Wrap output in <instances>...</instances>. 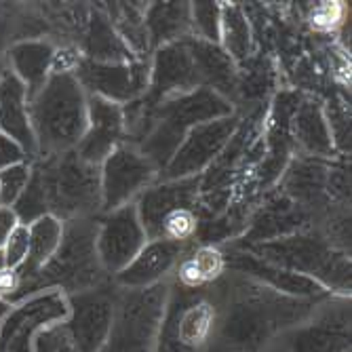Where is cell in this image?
Listing matches in <instances>:
<instances>
[{"instance_id": "obj_19", "label": "cell", "mask_w": 352, "mask_h": 352, "mask_svg": "<svg viewBox=\"0 0 352 352\" xmlns=\"http://www.w3.org/2000/svg\"><path fill=\"white\" fill-rule=\"evenodd\" d=\"M120 144H124L122 106L89 95V124L76 146V154L87 163L100 167Z\"/></svg>"}, {"instance_id": "obj_35", "label": "cell", "mask_w": 352, "mask_h": 352, "mask_svg": "<svg viewBox=\"0 0 352 352\" xmlns=\"http://www.w3.org/2000/svg\"><path fill=\"white\" fill-rule=\"evenodd\" d=\"M23 156H25L23 148L17 142H13L9 135H5L3 131H0V171L23 163Z\"/></svg>"}, {"instance_id": "obj_36", "label": "cell", "mask_w": 352, "mask_h": 352, "mask_svg": "<svg viewBox=\"0 0 352 352\" xmlns=\"http://www.w3.org/2000/svg\"><path fill=\"white\" fill-rule=\"evenodd\" d=\"M5 270V255H3V251H0V272Z\"/></svg>"}, {"instance_id": "obj_30", "label": "cell", "mask_w": 352, "mask_h": 352, "mask_svg": "<svg viewBox=\"0 0 352 352\" xmlns=\"http://www.w3.org/2000/svg\"><path fill=\"white\" fill-rule=\"evenodd\" d=\"M13 207H15L13 215L23 223V226H28V223H34L43 215H49L47 195H45V186H43V177H41L38 169L32 171L25 190L21 192V197L17 199V203Z\"/></svg>"}, {"instance_id": "obj_34", "label": "cell", "mask_w": 352, "mask_h": 352, "mask_svg": "<svg viewBox=\"0 0 352 352\" xmlns=\"http://www.w3.org/2000/svg\"><path fill=\"white\" fill-rule=\"evenodd\" d=\"M41 352H76L68 327H53L41 338Z\"/></svg>"}, {"instance_id": "obj_28", "label": "cell", "mask_w": 352, "mask_h": 352, "mask_svg": "<svg viewBox=\"0 0 352 352\" xmlns=\"http://www.w3.org/2000/svg\"><path fill=\"white\" fill-rule=\"evenodd\" d=\"M30 230V249H28V258H25V270L30 268L32 272H38L59 247L61 232H63V221H59L53 215H43L36 219Z\"/></svg>"}, {"instance_id": "obj_24", "label": "cell", "mask_w": 352, "mask_h": 352, "mask_svg": "<svg viewBox=\"0 0 352 352\" xmlns=\"http://www.w3.org/2000/svg\"><path fill=\"white\" fill-rule=\"evenodd\" d=\"M296 142L302 150L312 158H327L333 152L331 142V126L318 104L306 102L300 106L296 120H294Z\"/></svg>"}, {"instance_id": "obj_14", "label": "cell", "mask_w": 352, "mask_h": 352, "mask_svg": "<svg viewBox=\"0 0 352 352\" xmlns=\"http://www.w3.org/2000/svg\"><path fill=\"white\" fill-rule=\"evenodd\" d=\"M197 89H203V80L188 38L156 49L150 61V80L146 91V100L150 104L156 106L163 100Z\"/></svg>"}, {"instance_id": "obj_7", "label": "cell", "mask_w": 352, "mask_h": 352, "mask_svg": "<svg viewBox=\"0 0 352 352\" xmlns=\"http://www.w3.org/2000/svg\"><path fill=\"white\" fill-rule=\"evenodd\" d=\"M171 280L144 289H120L112 327L100 352H154Z\"/></svg>"}, {"instance_id": "obj_21", "label": "cell", "mask_w": 352, "mask_h": 352, "mask_svg": "<svg viewBox=\"0 0 352 352\" xmlns=\"http://www.w3.org/2000/svg\"><path fill=\"white\" fill-rule=\"evenodd\" d=\"M28 104L23 82L13 72H5L0 78V131L17 142L25 154H32L36 150V140L32 131Z\"/></svg>"}, {"instance_id": "obj_27", "label": "cell", "mask_w": 352, "mask_h": 352, "mask_svg": "<svg viewBox=\"0 0 352 352\" xmlns=\"http://www.w3.org/2000/svg\"><path fill=\"white\" fill-rule=\"evenodd\" d=\"M108 19L116 30V34L120 36V41L124 43V47L131 51V55L135 59H148L150 41L144 23V11L138 9L135 5L114 3L110 7Z\"/></svg>"}, {"instance_id": "obj_32", "label": "cell", "mask_w": 352, "mask_h": 352, "mask_svg": "<svg viewBox=\"0 0 352 352\" xmlns=\"http://www.w3.org/2000/svg\"><path fill=\"white\" fill-rule=\"evenodd\" d=\"M32 169L25 163L13 165L5 171H0V209H9L17 203L21 192L30 182Z\"/></svg>"}, {"instance_id": "obj_8", "label": "cell", "mask_w": 352, "mask_h": 352, "mask_svg": "<svg viewBox=\"0 0 352 352\" xmlns=\"http://www.w3.org/2000/svg\"><path fill=\"white\" fill-rule=\"evenodd\" d=\"M98 232L100 221L93 217L63 221L59 247L38 274L53 278L74 294L104 285L108 274L98 255Z\"/></svg>"}, {"instance_id": "obj_37", "label": "cell", "mask_w": 352, "mask_h": 352, "mask_svg": "<svg viewBox=\"0 0 352 352\" xmlns=\"http://www.w3.org/2000/svg\"><path fill=\"white\" fill-rule=\"evenodd\" d=\"M5 74V63H3V57H0V78H3Z\"/></svg>"}, {"instance_id": "obj_15", "label": "cell", "mask_w": 352, "mask_h": 352, "mask_svg": "<svg viewBox=\"0 0 352 352\" xmlns=\"http://www.w3.org/2000/svg\"><path fill=\"white\" fill-rule=\"evenodd\" d=\"M98 232V255L106 274H118L129 266L148 243L135 203L104 213Z\"/></svg>"}, {"instance_id": "obj_13", "label": "cell", "mask_w": 352, "mask_h": 352, "mask_svg": "<svg viewBox=\"0 0 352 352\" xmlns=\"http://www.w3.org/2000/svg\"><path fill=\"white\" fill-rule=\"evenodd\" d=\"M120 289L112 283L106 280L100 287L74 294L72 298V323L66 325L72 342L76 346V352H100L116 310Z\"/></svg>"}, {"instance_id": "obj_2", "label": "cell", "mask_w": 352, "mask_h": 352, "mask_svg": "<svg viewBox=\"0 0 352 352\" xmlns=\"http://www.w3.org/2000/svg\"><path fill=\"white\" fill-rule=\"evenodd\" d=\"M30 106L34 140L47 156L76 150L89 124V95L74 72H51Z\"/></svg>"}, {"instance_id": "obj_10", "label": "cell", "mask_w": 352, "mask_h": 352, "mask_svg": "<svg viewBox=\"0 0 352 352\" xmlns=\"http://www.w3.org/2000/svg\"><path fill=\"white\" fill-rule=\"evenodd\" d=\"M156 179V167L140 152L138 146L129 142L116 146L100 165L102 213H110L135 203L142 192Z\"/></svg>"}, {"instance_id": "obj_23", "label": "cell", "mask_w": 352, "mask_h": 352, "mask_svg": "<svg viewBox=\"0 0 352 352\" xmlns=\"http://www.w3.org/2000/svg\"><path fill=\"white\" fill-rule=\"evenodd\" d=\"M55 51L47 43H21L11 49L9 61L13 63V74L28 87V102L45 87L53 70Z\"/></svg>"}, {"instance_id": "obj_33", "label": "cell", "mask_w": 352, "mask_h": 352, "mask_svg": "<svg viewBox=\"0 0 352 352\" xmlns=\"http://www.w3.org/2000/svg\"><path fill=\"white\" fill-rule=\"evenodd\" d=\"M5 266L9 270H17L28 258V249H30V230L23 223H15V228L9 232L5 239Z\"/></svg>"}, {"instance_id": "obj_38", "label": "cell", "mask_w": 352, "mask_h": 352, "mask_svg": "<svg viewBox=\"0 0 352 352\" xmlns=\"http://www.w3.org/2000/svg\"><path fill=\"white\" fill-rule=\"evenodd\" d=\"M268 352H285V350L280 348V344H276V346H274L272 350H268Z\"/></svg>"}, {"instance_id": "obj_29", "label": "cell", "mask_w": 352, "mask_h": 352, "mask_svg": "<svg viewBox=\"0 0 352 352\" xmlns=\"http://www.w3.org/2000/svg\"><path fill=\"white\" fill-rule=\"evenodd\" d=\"M219 47L226 55L239 63L247 57L251 45V30L249 21L239 5H221L219 15Z\"/></svg>"}, {"instance_id": "obj_4", "label": "cell", "mask_w": 352, "mask_h": 352, "mask_svg": "<svg viewBox=\"0 0 352 352\" xmlns=\"http://www.w3.org/2000/svg\"><path fill=\"white\" fill-rule=\"evenodd\" d=\"M236 247L289 272L312 278L327 292L333 287L346 296V287H350V260L346 258V251L331 245L321 232L300 230L274 241Z\"/></svg>"}, {"instance_id": "obj_16", "label": "cell", "mask_w": 352, "mask_h": 352, "mask_svg": "<svg viewBox=\"0 0 352 352\" xmlns=\"http://www.w3.org/2000/svg\"><path fill=\"white\" fill-rule=\"evenodd\" d=\"M223 264H226V272L241 274L283 296H292L300 300H323L329 296L325 287L318 285L316 280L289 272L276 264H270L241 247H232L230 253H223Z\"/></svg>"}, {"instance_id": "obj_17", "label": "cell", "mask_w": 352, "mask_h": 352, "mask_svg": "<svg viewBox=\"0 0 352 352\" xmlns=\"http://www.w3.org/2000/svg\"><path fill=\"white\" fill-rule=\"evenodd\" d=\"M188 253L186 245L173 241H148L144 249L135 255V260L112 276L118 289H144L163 283L177 268L182 258Z\"/></svg>"}, {"instance_id": "obj_3", "label": "cell", "mask_w": 352, "mask_h": 352, "mask_svg": "<svg viewBox=\"0 0 352 352\" xmlns=\"http://www.w3.org/2000/svg\"><path fill=\"white\" fill-rule=\"evenodd\" d=\"M230 114H234L230 100L221 98L211 89L175 95L154 106L150 129L138 148L161 175L190 129Z\"/></svg>"}, {"instance_id": "obj_31", "label": "cell", "mask_w": 352, "mask_h": 352, "mask_svg": "<svg viewBox=\"0 0 352 352\" xmlns=\"http://www.w3.org/2000/svg\"><path fill=\"white\" fill-rule=\"evenodd\" d=\"M192 11V30L195 36L207 43L219 45V15L221 5L217 3H195L190 5Z\"/></svg>"}, {"instance_id": "obj_12", "label": "cell", "mask_w": 352, "mask_h": 352, "mask_svg": "<svg viewBox=\"0 0 352 352\" xmlns=\"http://www.w3.org/2000/svg\"><path fill=\"white\" fill-rule=\"evenodd\" d=\"M236 126H239V118L230 114L190 129V133L184 138L169 165L158 175V179L175 182V179H190L203 173L221 154V150L226 148L228 140L236 131Z\"/></svg>"}, {"instance_id": "obj_6", "label": "cell", "mask_w": 352, "mask_h": 352, "mask_svg": "<svg viewBox=\"0 0 352 352\" xmlns=\"http://www.w3.org/2000/svg\"><path fill=\"white\" fill-rule=\"evenodd\" d=\"M49 215L59 221L98 217L102 213V184L100 167L87 163L76 150L47 156V163L38 167Z\"/></svg>"}, {"instance_id": "obj_22", "label": "cell", "mask_w": 352, "mask_h": 352, "mask_svg": "<svg viewBox=\"0 0 352 352\" xmlns=\"http://www.w3.org/2000/svg\"><path fill=\"white\" fill-rule=\"evenodd\" d=\"M144 23L154 49L195 36L190 3H154L144 13Z\"/></svg>"}, {"instance_id": "obj_11", "label": "cell", "mask_w": 352, "mask_h": 352, "mask_svg": "<svg viewBox=\"0 0 352 352\" xmlns=\"http://www.w3.org/2000/svg\"><path fill=\"white\" fill-rule=\"evenodd\" d=\"M74 76L93 98L124 106L146 95L150 80V61L133 59L124 63H102L85 57L78 61Z\"/></svg>"}, {"instance_id": "obj_25", "label": "cell", "mask_w": 352, "mask_h": 352, "mask_svg": "<svg viewBox=\"0 0 352 352\" xmlns=\"http://www.w3.org/2000/svg\"><path fill=\"white\" fill-rule=\"evenodd\" d=\"M175 270V283L190 287V289H203L226 274V264H223V253L219 249L201 247L186 253Z\"/></svg>"}, {"instance_id": "obj_9", "label": "cell", "mask_w": 352, "mask_h": 352, "mask_svg": "<svg viewBox=\"0 0 352 352\" xmlns=\"http://www.w3.org/2000/svg\"><path fill=\"white\" fill-rule=\"evenodd\" d=\"M285 352H348L350 348V300L323 298L312 314L280 338Z\"/></svg>"}, {"instance_id": "obj_26", "label": "cell", "mask_w": 352, "mask_h": 352, "mask_svg": "<svg viewBox=\"0 0 352 352\" xmlns=\"http://www.w3.org/2000/svg\"><path fill=\"white\" fill-rule=\"evenodd\" d=\"M87 59L102 63H124L135 59L116 34L108 15H104L102 11H95L91 15L87 28Z\"/></svg>"}, {"instance_id": "obj_20", "label": "cell", "mask_w": 352, "mask_h": 352, "mask_svg": "<svg viewBox=\"0 0 352 352\" xmlns=\"http://www.w3.org/2000/svg\"><path fill=\"white\" fill-rule=\"evenodd\" d=\"M283 188L285 197L304 213L331 209V169H327L318 158H304L294 163L285 175Z\"/></svg>"}, {"instance_id": "obj_1", "label": "cell", "mask_w": 352, "mask_h": 352, "mask_svg": "<svg viewBox=\"0 0 352 352\" xmlns=\"http://www.w3.org/2000/svg\"><path fill=\"white\" fill-rule=\"evenodd\" d=\"M217 318L209 352H268L321 300H300L226 272L213 283Z\"/></svg>"}, {"instance_id": "obj_5", "label": "cell", "mask_w": 352, "mask_h": 352, "mask_svg": "<svg viewBox=\"0 0 352 352\" xmlns=\"http://www.w3.org/2000/svg\"><path fill=\"white\" fill-rule=\"evenodd\" d=\"M217 318L213 285L190 289L171 280L154 352H209Z\"/></svg>"}, {"instance_id": "obj_18", "label": "cell", "mask_w": 352, "mask_h": 352, "mask_svg": "<svg viewBox=\"0 0 352 352\" xmlns=\"http://www.w3.org/2000/svg\"><path fill=\"white\" fill-rule=\"evenodd\" d=\"M199 195V177L175 179V182H154L142 192L135 201V209L148 241L158 239V228L163 219L177 209H195Z\"/></svg>"}]
</instances>
